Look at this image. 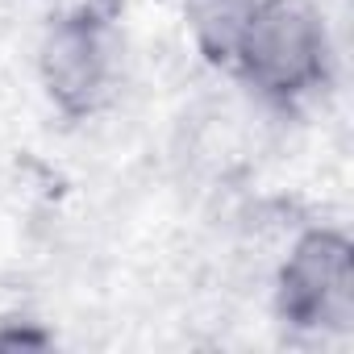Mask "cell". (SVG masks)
Returning a JSON list of instances; mask_svg holds the SVG:
<instances>
[{"label": "cell", "mask_w": 354, "mask_h": 354, "mask_svg": "<svg viewBox=\"0 0 354 354\" xmlns=\"http://www.w3.org/2000/svg\"><path fill=\"white\" fill-rule=\"evenodd\" d=\"M230 75L275 109L304 104L333 75V34L325 13L313 0H259Z\"/></svg>", "instance_id": "6da1fadb"}, {"label": "cell", "mask_w": 354, "mask_h": 354, "mask_svg": "<svg viewBox=\"0 0 354 354\" xmlns=\"http://www.w3.org/2000/svg\"><path fill=\"white\" fill-rule=\"evenodd\" d=\"M125 75V34L113 9L96 0L63 9L38 42V84L55 113L88 121L104 113Z\"/></svg>", "instance_id": "7a4b0ae2"}, {"label": "cell", "mask_w": 354, "mask_h": 354, "mask_svg": "<svg viewBox=\"0 0 354 354\" xmlns=\"http://www.w3.org/2000/svg\"><path fill=\"white\" fill-rule=\"evenodd\" d=\"M275 317L296 333L346 337L354 329V242L337 225H308L292 238L271 283Z\"/></svg>", "instance_id": "3957f363"}, {"label": "cell", "mask_w": 354, "mask_h": 354, "mask_svg": "<svg viewBox=\"0 0 354 354\" xmlns=\"http://www.w3.org/2000/svg\"><path fill=\"white\" fill-rule=\"evenodd\" d=\"M254 9H259V0H184V30L196 46V55L209 67L230 71L234 50H238Z\"/></svg>", "instance_id": "277c9868"}, {"label": "cell", "mask_w": 354, "mask_h": 354, "mask_svg": "<svg viewBox=\"0 0 354 354\" xmlns=\"http://www.w3.org/2000/svg\"><path fill=\"white\" fill-rule=\"evenodd\" d=\"M0 346H9V350H17V346L38 350V346H50V333L34 329V321H26L21 329H9V321H5V325H0Z\"/></svg>", "instance_id": "5b68a950"}]
</instances>
